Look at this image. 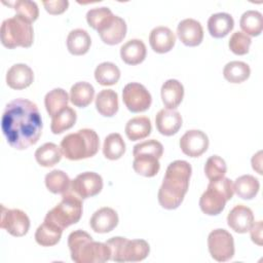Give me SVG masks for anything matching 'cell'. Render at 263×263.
<instances>
[{
  "mask_svg": "<svg viewBox=\"0 0 263 263\" xmlns=\"http://www.w3.org/2000/svg\"><path fill=\"white\" fill-rule=\"evenodd\" d=\"M122 100L125 107L133 113L144 112L149 109L152 97L147 88L138 82L127 83L122 90Z\"/></svg>",
  "mask_w": 263,
  "mask_h": 263,
  "instance_id": "10",
  "label": "cell"
},
{
  "mask_svg": "<svg viewBox=\"0 0 263 263\" xmlns=\"http://www.w3.org/2000/svg\"><path fill=\"white\" fill-rule=\"evenodd\" d=\"M43 6L45 7V10L49 14H61L65 12L69 6L68 0H53V1H43Z\"/></svg>",
  "mask_w": 263,
  "mask_h": 263,
  "instance_id": "44",
  "label": "cell"
},
{
  "mask_svg": "<svg viewBox=\"0 0 263 263\" xmlns=\"http://www.w3.org/2000/svg\"><path fill=\"white\" fill-rule=\"evenodd\" d=\"M262 221H258L254 223L249 230L252 240L258 246H262Z\"/></svg>",
  "mask_w": 263,
  "mask_h": 263,
  "instance_id": "45",
  "label": "cell"
},
{
  "mask_svg": "<svg viewBox=\"0 0 263 263\" xmlns=\"http://www.w3.org/2000/svg\"><path fill=\"white\" fill-rule=\"evenodd\" d=\"M177 35L183 44L194 47L201 43L203 39V29L201 24L194 18H185L177 27Z\"/></svg>",
  "mask_w": 263,
  "mask_h": 263,
  "instance_id": "14",
  "label": "cell"
},
{
  "mask_svg": "<svg viewBox=\"0 0 263 263\" xmlns=\"http://www.w3.org/2000/svg\"><path fill=\"white\" fill-rule=\"evenodd\" d=\"M95 78L101 85H114L120 78V70L115 64L104 62L97 66L95 70Z\"/></svg>",
  "mask_w": 263,
  "mask_h": 263,
  "instance_id": "35",
  "label": "cell"
},
{
  "mask_svg": "<svg viewBox=\"0 0 263 263\" xmlns=\"http://www.w3.org/2000/svg\"><path fill=\"white\" fill-rule=\"evenodd\" d=\"M93 97V86L85 81L76 82L70 89V101L74 106L79 108L87 107L92 102Z\"/></svg>",
  "mask_w": 263,
  "mask_h": 263,
  "instance_id": "28",
  "label": "cell"
},
{
  "mask_svg": "<svg viewBox=\"0 0 263 263\" xmlns=\"http://www.w3.org/2000/svg\"><path fill=\"white\" fill-rule=\"evenodd\" d=\"M252 43V39L250 36L245 34L243 32H234L229 39V48L230 50L237 55H243L249 52L250 46Z\"/></svg>",
  "mask_w": 263,
  "mask_h": 263,
  "instance_id": "42",
  "label": "cell"
},
{
  "mask_svg": "<svg viewBox=\"0 0 263 263\" xmlns=\"http://www.w3.org/2000/svg\"><path fill=\"white\" fill-rule=\"evenodd\" d=\"M118 220V215L115 210L104 206L92 214L89 225L97 233H108L117 226Z\"/></svg>",
  "mask_w": 263,
  "mask_h": 263,
  "instance_id": "18",
  "label": "cell"
},
{
  "mask_svg": "<svg viewBox=\"0 0 263 263\" xmlns=\"http://www.w3.org/2000/svg\"><path fill=\"white\" fill-rule=\"evenodd\" d=\"M124 130L126 137L130 141L143 140L151 134V121L147 116L134 117L126 122Z\"/></svg>",
  "mask_w": 263,
  "mask_h": 263,
  "instance_id": "27",
  "label": "cell"
},
{
  "mask_svg": "<svg viewBox=\"0 0 263 263\" xmlns=\"http://www.w3.org/2000/svg\"><path fill=\"white\" fill-rule=\"evenodd\" d=\"M208 136L199 129L187 130L180 139L182 152L190 157H198L209 148Z\"/></svg>",
  "mask_w": 263,
  "mask_h": 263,
  "instance_id": "13",
  "label": "cell"
},
{
  "mask_svg": "<svg viewBox=\"0 0 263 263\" xmlns=\"http://www.w3.org/2000/svg\"><path fill=\"white\" fill-rule=\"evenodd\" d=\"M111 252L110 260L115 262H139L147 258L149 243L144 239H127L115 236L106 241Z\"/></svg>",
  "mask_w": 263,
  "mask_h": 263,
  "instance_id": "7",
  "label": "cell"
},
{
  "mask_svg": "<svg viewBox=\"0 0 263 263\" xmlns=\"http://www.w3.org/2000/svg\"><path fill=\"white\" fill-rule=\"evenodd\" d=\"M45 186L51 193L64 194L70 190L71 180L65 172L53 170L45 176Z\"/></svg>",
  "mask_w": 263,
  "mask_h": 263,
  "instance_id": "33",
  "label": "cell"
},
{
  "mask_svg": "<svg viewBox=\"0 0 263 263\" xmlns=\"http://www.w3.org/2000/svg\"><path fill=\"white\" fill-rule=\"evenodd\" d=\"M77 119V115L74 109L67 106L58 114H55L51 119L50 128L54 135L64 133L65 130L74 126Z\"/></svg>",
  "mask_w": 263,
  "mask_h": 263,
  "instance_id": "38",
  "label": "cell"
},
{
  "mask_svg": "<svg viewBox=\"0 0 263 263\" xmlns=\"http://www.w3.org/2000/svg\"><path fill=\"white\" fill-rule=\"evenodd\" d=\"M69 100V95L63 88L58 87L48 91L44 98V105L48 115L53 117L64 108H66L68 106Z\"/></svg>",
  "mask_w": 263,
  "mask_h": 263,
  "instance_id": "31",
  "label": "cell"
},
{
  "mask_svg": "<svg viewBox=\"0 0 263 263\" xmlns=\"http://www.w3.org/2000/svg\"><path fill=\"white\" fill-rule=\"evenodd\" d=\"M251 74L249 65L240 61H232L225 65L223 69L224 78L231 83H241L246 81Z\"/></svg>",
  "mask_w": 263,
  "mask_h": 263,
  "instance_id": "36",
  "label": "cell"
},
{
  "mask_svg": "<svg viewBox=\"0 0 263 263\" xmlns=\"http://www.w3.org/2000/svg\"><path fill=\"white\" fill-rule=\"evenodd\" d=\"M161 100L166 109H176L184 98V86L177 79H168L161 86Z\"/></svg>",
  "mask_w": 263,
  "mask_h": 263,
  "instance_id": "22",
  "label": "cell"
},
{
  "mask_svg": "<svg viewBox=\"0 0 263 263\" xmlns=\"http://www.w3.org/2000/svg\"><path fill=\"white\" fill-rule=\"evenodd\" d=\"M0 227L5 229L12 236L21 237L28 233L30 219L22 210L6 209L4 205H1Z\"/></svg>",
  "mask_w": 263,
  "mask_h": 263,
  "instance_id": "11",
  "label": "cell"
},
{
  "mask_svg": "<svg viewBox=\"0 0 263 263\" xmlns=\"http://www.w3.org/2000/svg\"><path fill=\"white\" fill-rule=\"evenodd\" d=\"M182 116L175 109H161L155 116L157 130L163 136H173L182 126Z\"/></svg>",
  "mask_w": 263,
  "mask_h": 263,
  "instance_id": "17",
  "label": "cell"
},
{
  "mask_svg": "<svg viewBox=\"0 0 263 263\" xmlns=\"http://www.w3.org/2000/svg\"><path fill=\"white\" fill-rule=\"evenodd\" d=\"M42 118L37 105L27 99L9 102L2 114L1 128L7 143L16 150L35 145L42 134Z\"/></svg>",
  "mask_w": 263,
  "mask_h": 263,
  "instance_id": "1",
  "label": "cell"
},
{
  "mask_svg": "<svg viewBox=\"0 0 263 263\" xmlns=\"http://www.w3.org/2000/svg\"><path fill=\"white\" fill-rule=\"evenodd\" d=\"M262 151H259L257 152L253 158H252V166H253V170L256 171L258 174L262 175V170H261V163H262Z\"/></svg>",
  "mask_w": 263,
  "mask_h": 263,
  "instance_id": "46",
  "label": "cell"
},
{
  "mask_svg": "<svg viewBox=\"0 0 263 263\" xmlns=\"http://www.w3.org/2000/svg\"><path fill=\"white\" fill-rule=\"evenodd\" d=\"M103 179L95 172H84L71 180L70 191L81 199H86L99 194L103 189Z\"/></svg>",
  "mask_w": 263,
  "mask_h": 263,
  "instance_id": "12",
  "label": "cell"
},
{
  "mask_svg": "<svg viewBox=\"0 0 263 263\" xmlns=\"http://www.w3.org/2000/svg\"><path fill=\"white\" fill-rule=\"evenodd\" d=\"M234 194L233 182L226 177L210 181L206 190L199 199V206L203 214L209 216L219 215L228 200Z\"/></svg>",
  "mask_w": 263,
  "mask_h": 263,
  "instance_id": "5",
  "label": "cell"
},
{
  "mask_svg": "<svg viewBox=\"0 0 263 263\" xmlns=\"http://www.w3.org/2000/svg\"><path fill=\"white\" fill-rule=\"evenodd\" d=\"M208 247L212 258L218 262H226L234 256V240L225 229H215L208 236Z\"/></svg>",
  "mask_w": 263,
  "mask_h": 263,
  "instance_id": "9",
  "label": "cell"
},
{
  "mask_svg": "<svg viewBox=\"0 0 263 263\" xmlns=\"http://www.w3.org/2000/svg\"><path fill=\"white\" fill-rule=\"evenodd\" d=\"M149 43L155 52L165 53L173 49L176 43V35L170 28L158 26L150 32Z\"/></svg>",
  "mask_w": 263,
  "mask_h": 263,
  "instance_id": "19",
  "label": "cell"
},
{
  "mask_svg": "<svg viewBox=\"0 0 263 263\" xmlns=\"http://www.w3.org/2000/svg\"><path fill=\"white\" fill-rule=\"evenodd\" d=\"M63 155L69 160L92 157L100 148L98 134L91 128H82L63 138L60 145Z\"/></svg>",
  "mask_w": 263,
  "mask_h": 263,
  "instance_id": "4",
  "label": "cell"
},
{
  "mask_svg": "<svg viewBox=\"0 0 263 263\" xmlns=\"http://www.w3.org/2000/svg\"><path fill=\"white\" fill-rule=\"evenodd\" d=\"M192 167L185 160H175L168 164L162 184L158 190V202L166 210L179 208L188 191Z\"/></svg>",
  "mask_w": 263,
  "mask_h": 263,
  "instance_id": "2",
  "label": "cell"
},
{
  "mask_svg": "<svg viewBox=\"0 0 263 263\" xmlns=\"http://www.w3.org/2000/svg\"><path fill=\"white\" fill-rule=\"evenodd\" d=\"M71 259L76 263H104L110 260L111 252L107 243L95 241L83 230H75L68 236Z\"/></svg>",
  "mask_w": 263,
  "mask_h": 263,
  "instance_id": "3",
  "label": "cell"
},
{
  "mask_svg": "<svg viewBox=\"0 0 263 263\" xmlns=\"http://www.w3.org/2000/svg\"><path fill=\"white\" fill-rule=\"evenodd\" d=\"M63 230L53 222L44 219L35 232V240L41 247H52L61 240Z\"/></svg>",
  "mask_w": 263,
  "mask_h": 263,
  "instance_id": "23",
  "label": "cell"
},
{
  "mask_svg": "<svg viewBox=\"0 0 263 263\" xmlns=\"http://www.w3.org/2000/svg\"><path fill=\"white\" fill-rule=\"evenodd\" d=\"M113 12L109 7H95L87 11L86 13V21L89 27L95 30H100L112 16Z\"/></svg>",
  "mask_w": 263,
  "mask_h": 263,
  "instance_id": "40",
  "label": "cell"
},
{
  "mask_svg": "<svg viewBox=\"0 0 263 263\" xmlns=\"http://www.w3.org/2000/svg\"><path fill=\"white\" fill-rule=\"evenodd\" d=\"M226 171L227 165L222 157L218 155H213L206 159L204 164V174L210 181L224 177Z\"/></svg>",
  "mask_w": 263,
  "mask_h": 263,
  "instance_id": "41",
  "label": "cell"
},
{
  "mask_svg": "<svg viewBox=\"0 0 263 263\" xmlns=\"http://www.w3.org/2000/svg\"><path fill=\"white\" fill-rule=\"evenodd\" d=\"M234 27L233 17L227 12L214 13L208 20V30L212 37L223 38L232 31Z\"/></svg>",
  "mask_w": 263,
  "mask_h": 263,
  "instance_id": "24",
  "label": "cell"
},
{
  "mask_svg": "<svg viewBox=\"0 0 263 263\" xmlns=\"http://www.w3.org/2000/svg\"><path fill=\"white\" fill-rule=\"evenodd\" d=\"M82 205V199L69 190L63 194L61 202L47 212L44 219L65 229L80 220L83 211Z\"/></svg>",
  "mask_w": 263,
  "mask_h": 263,
  "instance_id": "8",
  "label": "cell"
},
{
  "mask_svg": "<svg viewBox=\"0 0 263 263\" xmlns=\"http://www.w3.org/2000/svg\"><path fill=\"white\" fill-rule=\"evenodd\" d=\"M259 180L252 175L240 176L233 183L234 192L242 199H253L259 192Z\"/></svg>",
  "mask_w": 263,
  "mask_h": 263,
  "instance_id": "29",
  "label": "cell"
},
{
  "mask_svg": "<svg viewBox=\"0 0 263 263\" xmlns=\"http://www.w3.org/2000/svg\"><path fill=\"white\" fill-rule=\"evenodd\" d=\"M134 157L135 159L133 162V167L137 174L143 177L151 178L159 172L160 163L157 157L148 154H139Z\"/></svg>",
  "mask_w": 263,
  "mask_h": 263,
  "instance_id": "32",
  "label": "cell"
},
{
  "mask_svg": "<svg viewBox=\"0 0 263 263\" xmlns=\"http://www.w3.org/2000/svg\"><path fill=\"white\" fill-rule=\"evenodd\" d=\"M147 54L145 43L140 39H130L120 47L121 60L127 65L141 64Z\"/></svg>",
  "mask_w": 263,
  "mask_h": 263,
  "instance_id": "21",
  "label": "cell"
},
{
  "mask_svg": "<svg viewBox=\"0 0 263 263\" xmlns=\"http://www.w3.org/2000/svg\"><path fill=\"white\" fill-rule=\"evenodd\" d=\"M126 24L123 18L113 15L99 31L102 41L108 45H116L120 43L126 35Z\"/></svg>",
  "mask_w": 263,
  "mask_h": 263,
  "instance_id": "15",
  "label": "cell"
},
{
  "mask_svg": "<svg viewBox=\"0 0 263 263\" xmlns=\"http://www.w3.org/2000/svg\"><path fill=\"white\" fill-rule=\"evenodd\" d=\"M96 108L105 117H112L118 111V95L113 89H102L96 97Z\"/></svg>",
  "mask_w": 263,
  "mask_h": 263,
  "instance_id": "26",
  "label": "cell"
},
{
  "mask_svg": "<svg viewBox=\"0 0 263 263\" xmlns=\"http://www.w3.org/2000/svg\"><path fill=\"white\" fill-rule=\"evenodd\" d=\"M91 45L88 33L83 29L72 30L67 37V48L73 55L85 54Z\"/></svg>",
  "mask_w": 263,
  "mask_h": 263,
  "instance_id": "25",
  "label": "cell"
},
{
  "mask_svg": "<svg viewBox=\"0 0 263 263\" xmlns=\"http://www.w3.org/2000/svg\"><path fill=\"white\" fill-rule=\"evenodd\" d=\"M3 3L11 6L16 11V14L25 17L30 23L35 22L39 16V9L36 2L34 1L17 0L14 2H8V3L3 2Z\"/></svg>",
  "mask_w": 263,
  "mask_h": 263,
  "instance_id": "39",
  "label": "cell"
},
{
  "mask_svg": "<svg viewBox=\"0 0 263 263\" xmlns=\"http://www.w3.org/2000/svg\"><path fill=\"white\" fill-rule=\"evenodd\" d=\"M239 26L248 36H259L263 30V16L257 10H247L242 13Z\"/></svg>",
  "mask_w": 263,
  "mask_h": 263,
  "instance_id": "34",
  "label": "cell"
},
{
  "mask_svg": "<svg viewBox=\"0 0 263 263\" xmlns=\"http://www.w3.org/2000/svg\"><path fill=\"white\" fill-rule=\"evenodd\" d=\"M228 226L237 233H246L254 224V214L250 208L237 204L231 209L227 216Z\"/></svg>",
  "mask_w": 263,
  "mask_h": 263,
  "instance_id": "16",
  "label": "cell"
},
{
  "mask_svg": "<svg viewBox=\"0 0 263 263\" xmlns=\"http://www.w3.org/2000/svg\"><path fill=\"white\" fill-rule=\"evenodd\" d=\"M139 154L153 155L159 159L163 154V146L160 142H158L157 140H154V139L144 141V142L139 143L134 146L133 155L136 156Z\"/></svg>",
  "mask_w": 263,
  "mask_h": 263,
  "instance_id": "43",
  "label": "cell"
},
{
  "mask_svg": "<svg viewBox=\"0 0 263 263\" xmlns=\"http://www.w3.org/2000/svg\"><path fill=\"white\" fill-rule=\"evenodd\" d=\"M62 155L61 148L54 143H45L35 151L36 161L44 167H50L59 163Z\"/></svg>",
  "mask_w": 263,
  "mask_h": 263,
  "instance_id": "30",
  "label": "cell"
},
{
  "mask_svg": "<svg viewBox=\"0 0 263 263\" xmlns=\"http://www.w3.org/2000/svg\"><path fill=\"white\" fill-rule=\"evenodd\" d=\"M34 80L33 70L26 64H14L6 73V83L12 89H24Z\"/></svg>",
  "mask_w": 263,
  "mask_h": 263,
  "instance_id": "20",
  "label": "cell"
},
{
  "mask_svg": "<svg viewBox=\"0 0 263 263\" xmlns=\"http://www.w3.org/2000/svg\"><path fill=\"white\" fill-rule=\"evenodd\" d=\"M125 152V143L118 133L108 135L104 140L103 154L107 159L117 160Z\"/></svg>",
  "mask_w": 263,
  "mask_h": 263,
  "instance_id": "37",
  "label": "cell"
},
{
  "mask_svg": "<svg viewBox=\"0 0 263 263\" xmlns=\"http://www.w3.org/2000/svg\"><path fill=\"white\" fill-rule=\"evenodd\" d=\"M28 20L16 14L6 18L1 25V43L7 48L25 47L28 48L33 44L34 31Z\"/></svg>",
  "mask_w": 263,
  "mask_h": 263,
  "instance_id": "6",
  "label": "cell"
}]
</instances>
